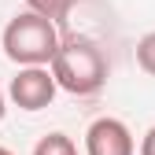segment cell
Here are the masks:
<instances>
[{"instance_id": "cell-10", "label": "cell", "mask_w": 155, "mask_h": 155, "mask_svg": "<svg viewBox=\"0 0 155 155\" xmlns=\"http://www.w3.org/2000/svg\"><path fill=\"white\" fill-rule=\"evenodd\" d=\"M0 155H15V151H8V148H0Z\"/></svg>"}, {"instance_id": "cell-4", "label": "cell", "mask_w": 155, "mask_h": 155, "mask_svg": "<svg viewBox=\"0 0 155 155\" xmlns=\"http://www.w3.org/2000/svg\"><path fill=\"white\" fill-rule=\"evenodd\" d=\"M137 151V140L122 118H96L89 129H85V155H133Z\"/></svg>"}, {"instance_id": "cell-6", "label": "cell", "mask_w": 155, "mask_h": 155, "mask_svg": "<svg viewBox=\"0 0 155 155\" xmlns=\"http://www.w3.org/2000/svg\"><path fill=\"white\" fill-rule=\"evenodd\" d=\"M33 155H78V148H74V140L67 133H48V137L37 140Z\"/></svg>"}, {"instance_id": "cell-3", "label": "cell", "mask_w": 155, "mask_h": 155, "mask_svg": "<svg viewBox=\"0 0 155 155\" xmlns=\"http://www.w3.org/2000/svg\"><path fill=\"white\" fill-rule=\"evenodd\" d=\"M4 96L22 111H45L55 100V78L48 67H18Z\"/></svg>"}, {"instance_id": "cell-8", "label": "cell", "mask_w": 155, "mask_h": 155, "mask_svg": "<svg viewBox=\"0 0 155 155\" xmlns=\"http://www.w3.org/2000/svg\"><path fill=\"white\" fill-rule=\"evenodd\" d=\"M140 155H155V126L144 133V140H140Z\"/></svg>"}, {"instance_id": "cell-1", "label": "cell", "mask_w": 155, "mask_h": 155, "mask_svg": "<svg viewBox=\"0 0 155 155\" xmlns=\"http://www.w3.org/2000/svg\"><path fill=\"white\" fill-rule=\"evenodd\" d=\"M48 70L55 78V89H67L70 96H96L107 85V55L92 37L81 33L59 37Z\"/></svg>"}, {"instance_id": "cell-9", "label": "cell", "mask_w": 155, "mask_h": 155, "mask_svg": "<svg viewBox=\"0 0 155 155\" xmlns=\"http://www.w3.org/2000/svg\"><path fill=\"white\" fill-rule=\"evenodd\" d=\"M4 111H8V96H4V89H0V122H4Z\"/></svg>"}, {"instance_id": "cell-5", "label": "cell", "mask_w": 155, "mask_h": 155, "mask_svg": "<svg viewBox=\"0 0 155 155\" xmlns=\"http://www.w3.org/2000/svg\"><path fill=\"white\" fill-rule=\"evenodd\" d=\"M26 4H30V11H33V15H41V18H48V22L59 26L63 18L70 15V8L78 4V0H26Z\"/></svg>"}, {"instance_id": "cell-2", "label": "cell", "mask_w": 155, "mask_h": 155, "mask_svg": "<svg viewBox=\"0 0 155 155\" xmlns=\"http://www.w3.org/2000/svg\"><path fill=\"white\" fill-rule=\"evenodd\" d=\"M4 55L18 67H48L59 48V26L33 11H18L0 33Z\"/></svg>"}, {"instance_id": "cell-7", "label": "cell", "mask_w": 155, "mask_h": 155, "mask_svg": "<svg viewBox=\"0 0 155 155\" xmlns=\"http://www.w3.org/2000/svg\"><path fill=\"white\" fill-rule=\"evenodd\" d=\"M137 63H140V70H144V74H151V78H155V30H151V33H144L140 41H137Z\"/></svg>"}]
</instances>
